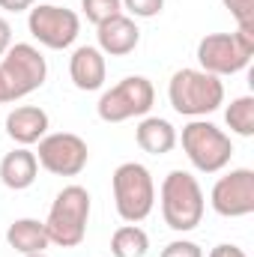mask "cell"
<instances>
[{"instance_id": "cell-1", "label": "cell", "mask_w": 254, "mask_h": 257, "mask_svg": "<svg viewBox=\"0 0 254 257\" xmlns=\"http://www.w3.org/2000/svg\"><path fill=\"white\" fill-rule=\"evenodd\" d=\"M168 99L177 114L200 120L224 105V84L203 69H180L168 84Z\"/></svg>"}, {"instance_id": "cell-2", "label": "cell", "mask_w": 254, "mask_h": 257, "mask_svg": "<svg viewBox=\"0 0 254 257\" xmlns=\"http://www.w3.org/2000/svg\"><path fill=\"white\" fill-rule=\"evenodd\" d=\"M203 189L189 171H171L162 183V215L177 233H189L203 221Z\"/></svg>"}, {"instance_id": "cell-3", "label": "cell", "mask_w": 254, "mask_h": 257, "mask_svg": "<svg viewBox=\"0 0 254 257\" xmlns=\"http://www.w3.org/2000/svg\"><path fill=\"white\" fill-rule=\"evenodd\" d=\"M87 221H90V192L84 186H66L54 197L51 212L45 218L48 239L60 248H75L87 236Z\"/></svg>"}, {"instance_id": "cell-4", "label": "cell", "mask_w": 254, "mask_h": 257, "mask_svg": "<svg viewBox=\"0 0 254 257\" xmlns=\"http://www.w3.org/2000/svg\"><path fill=\"white\" fill-rule=\"evenodd\" d=\"M254 57V30L236 27V33H209L197 42V63L203 72L221 78L236 75Z\"/></svg>"}, {"instance_id": "cell-5", "label": "cell", "mask_w": 254, "mask_h": 257, "mask_svg": "<svg viewBox=\"0 0 254 257\" xmlns=\"http://www.w3.org/2000/svg\"><path fill=\"white\" fill-rule=\"evenodd\" d=\"M111 189H114V203H117V212H120L123 221L138 224L153 212L156 183H153V174L144 165L123 162L111 177Z\"/></svg>"}, {"instance_id": "cell-6", "label": "cell", "mask_w": 254, "mask_h": 257, "mask_svg": "<svg viewBox=\"0 0 254 257\" xmlns=\"http://www.w3.org/2000/svg\"><path fill=\"white\" fill-rule=\"evenodd\" d=\"M177 141H183L189 162L200 174H218L230 165V156H233L230 135L206 120H191L189 126H183V138Z\"/></svg>"}, {"instance_id": "cell-7", "label": "cell", "mask_w": 254, "mask_h": 257, "mask_svg": "<svg viewBox=\"0 0 254 257\" xmlns=\"http://www.w3.org/2000/svg\"><path fill=\"white\" fill-rule=\"evenodd\" d=\"M153 102H156L153 81H147L144 75H129L102 93L96 111L105 123H126L132 117H147Z\"/></svg>"}, {"instance_id": "cell-8", "label": "cell", "mask_w": 254, "mask_h": 257, "mask_svg": "<svg viewBox=\"0 0 254 257\" xmlns=\"http://www.w3.org/2000/svg\"><path fill=\"white\" fill-rule=\"evenodd\" d=\"M0 75L6 81L9 90V102L30 96L33 90H39L48 78V63L39 54L36 45L30 42H15L3 57H0Z\"/></svg>"}, {"instance_id": "cell-9", "label": "cell", "mask_w": 254, "mask_h": 257, "mask_svg": "<svg viewBox=\"0 0 254 257\" xmlns=\"http://www.w3.org/2000/svg\"><path fill=\"white\" fill-rule=\"evenodd\" d=\"M27 30L30 36L51 48V51H63L69 48L78 33H81V18L66 9V6H54V3H39V6H30V15H27Z\"/></svg>"}, {"instance_id": "cell-10", "label": "cell", "mask_w": 254, "mask_h": 257, "mask_svg": "<svg viewBox=\"0 0 254 257\" xmlns=\"http://www.w3.org/2000/svg\"><path fill=\"white\" fill-rule=\"evenodd\" d=\"M87 159H90L87 141L72 135V132L45 135L39 141V150H36V162L54 177H78L87 168Z\"/></svg>"}, {"instance_id": "cell-11", "label": "cell", "mask_w": 254, "mask_h": 257, "mask_svg": "<svg viewBox=\"0 0 254 257\" xmlns=\"http://www.w3.org/2000/svg\"><path fill=\"white\" fill-rule=\"evenodd\" d=\"M212 209L224 218H242L254 212V171L236 168L212 186Z\"/></svg>"}, {"instance_id": "cell-12", "label": "cell", "mask_w": 254, "mask_h": 257, "mask_svg": "<svg viewBox=\"0 0 254 257\" xmlns=\"http://www.w3.org/2000/svg\"><path fill=\"white\" fill-rule=\"evenodd\" d=\"M96 39H99V51L102 54H111V57H126L138 48L141 42V30L138 24L129 18V15H114L108 21H102L96 27Z\"/></svg>"}, {"instance_id": "cell-13", "label": "cell", "mask_w": 254, "mask_h": 257, "mask_svg": "<svg viewBox=\"0 0 254 257\" xmlns=\"http://www.w3.org/2000/svg\"><path fill=\"white\" fill-rule=\"evenodd\" d=\"M69 75H72V84L84 93H93V90H102L105 87V78H108V63H105V54L93 45H81L72 60H69Z\"/></svg>"}, {"instance_id": "cell-14", "label": "cell", "mask_w": 254, "mask_h": 257, "mask_svg": "<svg viewBox=\"0 0 254 257\" xmlns=\"http://www.w3.org/2000/svg\"><path fill=\"white\" fill-rule=\"evenodd\" d=\"M6 135L18 147L39 144L48 135V114L42 108H36V105H21V108L9 111V117H6Z\"/></svg>"}, {"instance_id": "cell-15", "label": "cell", "mask_w": 254, "mask_h": 257, "mask_svg": "<svg viewBox=\"0 0 254 257\" xmlns=\"http://www.w3.org/2000/svg\"><path fill=\"white\" fill-rule=\"evenodd\" d=\"M36 174H39V162H36V153H30L27 147H18L12 153L3 156L0 162V180L6 189L12 192H24L36 183Z\"/></svg>"}, {"instance_id": "cell-16", "label": "cell", "mask_w": 254, "mask_h": 257, "mask_svg": "<svg viewBox=\"0 0 254 257\" xmlns=\"http://www.w3.org/2000/svg\"><path fill=\"white\" fill-rule=\"evenodd\" d=\"M6 242H9V248H15L21 257L45 254V248L51 245L45 221H36V218H15L9 224V230H6Z\"/></svg>"}, {"instance_id": "cell-17", "label": "cell", "mask_w": 254, "mask_h": 257, "mask_svg": "<svg viewBox=\"0 0 254 257\" xmlns=\"http://www.w3.org/2000/svg\"><path fill=\"white\" fill-rule=\"evenodd\" d=\"M138 147L150 156H165L177 147V128L162 117H144L135 128Z\"/></svg>"}, {"instance_id": "cell-18", "label": "cell", "mask_w": 254, "mask_h": 257, "mask_svg": "<svg viewBox=\"0 0 254 257\" xmlns=\"http://www.w3.org/2000/svg\"><path fill=\"white\" fill-rule=\"evenodd\" d=\"M150 251V236L138 224H123L111 236V254L114 257H147Z\"/></svg>"}, {"instance_id": "cell-19", "label": "cell", "mask_w": 254, "mask_h": 257, "mask_svg": "<svg viewBox=\"0 0 254 257\" xmlns=\"http://www.w3.org/2000/svg\"><path fill=\"white\" fill-rule=\"evenodd\" d=\"M224 120L233 135L239 138H251L254 135V96H239L227 105L224 111Z\"/></svg>"}, {"instance_id": "cell-20", "label": "cell", "mask_w": 254, "mask_h": 257, "mask_svg": "<svg viewBox=\"0 0 254 257\" xmlns=\"http://www.w3.org/2000/svg\"><path fill=\"white\" fill-rule=\"evenodd\" d=\"M81 9H84L87 21H93V24L99 27L102 21L120 15V12H123V3H120V0H81Z\"/></svg>"}, {"instance_id": "cell-21", "label": "cell", "mask_w": 254, "mask_h": 257, "mask_svg": "<svg viewBox=\"0 0 254 257\" xmlns=\"http://www.w3.org/2000/svg\"><path fill=\"white\" fill-rule=\"evenodd\" d=\"M224 9L236 18V27L254 30V0H221Z\"/></svg>"}, {"instance_id": "cell-22", "label": "cell", "mask_w": 254, "mask_h": 257, "mask_svg": "<svg viewBox=\"0 0 254 257\" xmlns=\"http://www.w3.org/2000/svg\"><path fill=\"white\" fill-rule=\"evenodd\" d=\"M120 3L135 18H156L165 9V0H120Z\"/></svg>"}, {"instance_id": "cell-23", "label": "cell", "mask_w": 254, "mask_h": 257, "mask_svg": "<svg viewBox=\"0 0 254 257\" xmlns=\"http://www.w3.org/2000/svg\"><path fill=\"white\" fill-rule=\"evenodd\" d=\"M159 257H203V251H200V245L191 242V239H174V242H168V245L162 248Z\"/></svg>"}, {"instance_id": "cell-24", "label": "cell", "mask_w": 254, "mask_h": 257, "mask_svg": "<svg viewBox=\"0 0 254 257\" xmlns=\"http://www.w3.org/2000/svg\"><path fill=\"white\" fill-rule=\"evenodd\" d=\"M12 48V24L0 15V57Z\"/></svg>"}, {"instance_id": "cell-25", "label": "cell", "mask_w": 254, "mask_h": 257, "mask_svg": "<svg viewBox=\"0 0 254 257\" xmlns=\"http://www.w3.org/2000/svg\"><path fill=\"white\" fill-rule=\"evenodd\" d=\"M209 257H248L239 245H230V242H221V245H215L212 251H209Z\"/></svg>"}, {"instance_id": "cell-26", "label": "cell", "mask_w": 254, "mask_h": 257, "mask_svg": "<svg viewBox=\"0 0 254 257\" xmlns=\"http://www.w3.org/2000/svg\"><path fill=\"white\" fill-rule=\"evenodd\" d=\"M33 3L36 0H0V9H6V12H27Z\"/></svg>"}, {"instance_id": "cell-27", "label": "cell", "mask_w": 254, "mask_h": 257, "mask_svg": "<svg viewBox=\"0 0 254 257\" xmlns=\"http://www.w3.org/2000/svg\"><path fill=\"white\" fill-rule=\"evenodd\" d=\"M6 102H9V90H6V81L0 75V105H6Z\"/></svg>"}, {"instance_id": "cell-28", "label": "cell", "mask_w": 254, "mask_h": 257, "mask_svg": "<svg viewBox=\"0 0 254 257\" xmlns=\"http://www.w3.org/2000/svg\"><path fill=\"white\" fill-rule=\"evenodd\" d=\"M24 257H45V254H24Z\"/></svg>"}]
</instances>
